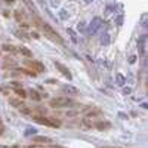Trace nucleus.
Returning <instances> with one entry per match:
<instances>
[{"label":"nucleus","mask_w":148,"mask_h":148,"mask_svg":"<svg viewBox=\"0 0 148 148\" xmlns=\"http://www.w3.org/2000/svg\"><path fill=\"white\" fill-rule=\"evenodd\" d=\"M15 18H16V19L19 21V19H22V15L19 14V12H16V14H15Z\"/></svg>","instance_id":"obj_17"},{"label":"nucleus","mask_w":148,"mask_h":148,"mask_svg":"<svg viewBox=\"0 0 148 148\" xmlns=\"http://www.w3.org/2000/svg\"><path fill=\"white\" fill-rule=\"evenodd\" d=\"M18 52H21V53H22L24 56H25V58H31V56H33V53H31L30 49L24 47V46H19V47H18Z\"/></svg>","instance_id":"obj_11"},{"label":"nucleus","mask_w":148,"mask_h":148,"mask_svg":"<svg viewBox=\"0 0 148 148\" xmlns=\"http://www.w3.org/2000/svg\"><path fill=\"white\" fill-rule=\"evenodd\" d=\"M15 93L18 95V98H21V99H24V98H27L28 96V93L24 90L22 88H19V89H15Z\"/></svg>","instance_id":"obj_12"},{"label":"nucleus","mask_w":148,"mask_h":148,"mask_svg":"<svg viewBox=\"0 0 148 148\" xmlns=\"http://www.w3.org/2000/svg\"><path fill=\"white\" fill-rule=\"evenodd\" d=\"M135 59H136V58H135V56H130V59H129V62H130V64H133V62H135Z\"/></svg>","instance_id":"obj_18"},{"label":"nucleus","mask_w":148,"mask_h":148,"mask_svg":"<svg viewBox=\"0 0 148 148\" xmlns=\"http://www.w3.org/2000/svg\"><path fill=\"white\" fill-rule=\"evenodd\" d=\"M33 120L39 125H43V126H47V127H61V120L55 119V117H46V116H34Z\"/></svg>","instance_id":"obj_2"},{"label":"nucleus","mask_w":148,"mask_h":148,"mask_svg":"<svg viewBox=\"0 0 148 148\" xmlns=\"http://www.w3.org/2000/svg\"><path fill=\"white\" fill-rule=\"evenodd\" d=\"M53 64H55V67L59 70V73L62 74L64 77H67L68 80H73V76H71V73H70V70L65 67V65H62L61 62H58V61H53Z\"/></svg>","instance_id":"obj_6"},{"label":"nucleus","mask_w":148,"mask_h":148,"mask_svg":"<svg viewBox=\"0 0 148 148\" xmlns=\"http://www.w3.org/2000/svg\"><path fill=\"white\" fill-rule=\"evenodd\" d=\"M33 142L37 144V145H49V144H52L53 141L51 138H47V136H34Z\"/></svg>","instance_id":"obj_7"},{"label":"nucleus","mask_w":148,"mask_h":148,"mask_svg":"<svg viewBox=\"0 0 148 148\" xmlns=\"http://www.w3.org/2000/svg\"><path fill=\"white\" fill-rule=\"evenodd\" d=\"M37 25H39V28L43 31V34L47 37L49 40H52V42H56V43H59V45H62L64 43V40H62V37H61L49 24H46V22H37Z\"/></svg>","instance_id":"obj_1"},{"label":"nucleus","mask_w":148,"mask_h":148,"mask_svg":"<svg viewBox=\"0 0 148 148\" xmlns=\"http://www.w3.org/2000/svg\"><path fill=\"white\" fill-rule=\"evenodd\" d=\"M64 92H65L67 95H80L79 89H77V88H74V86H71V84L64 86Z\"/></svg>","instance_id":"obj_9"},{"label":"nucleus","mask_w":148,"mask_h":148,"mask_svg":"<svg viewBox=\"0 0 148 148\" xmlns=\"http://www.w3.org/2000/svg\"><path fill=\"white\" fill-rule=\"evenodd\" d=\"M74 105L73 99L67 96H56V98H52L49 101V107H53V108H65V107H71Z\"/></svg>","instance_id":"obj_3"},{"label":"nucleus","mask_w":148,"mask_h":148,"mask_svg":"<svg viewBox=\"0 0 148 148\" xmlns=\"http://www.w3.org/2000/svg\"><path fill=\"white\" fill-rule=\"evenodd\" d=\"M25 65L31 70V71H34V73H43L45 71V65L42 64V62H39V61H34V59H25Z\"/></svg>","instance_id":"obj_5"},{"label":"nucleus","mask_w":148,"mask_h":148,"mask_svg":"<svg viewBox=\"0 0 148 148\" xmlns=\"http://www.w3.org/2000/svg\"><path fill=\"white\" fill-rule=\"evenodd\" d=\"M14 2H15V0H6V3H9V5H10V3H14Z\"/></svg>","instance_id":"obj_20"},{"label":"nucleus","mask_w":148,"mask_h":148,"mask_svg":"<svg viewBox=\"0 0 148 148\" xmlns=\"http://www.w3.org/2000/svg\"><path fill=\"white\" fill-rule=\"evenodd\" d=\"M3 51H6V52H18V49H15V46H12V45H3Z\"/></svg>","instance_id":"obj_14"},{"label":"nucleus","mask_w":148,"mask_h":148,"mask_svg":"<svg viewBox=\"0 0 148 148\" xmlns=\"http://www.w3.org/2000/svg\"><path fill=\"white\" fill-rule=\"evenodd\" d=\"M28 96L31 98V99H34V101H42V99H43V96L37 92L36 89H31V90L28 92Z\"/></svg>","instance_id":"obj_10"},{"label":"nucleus","mask_w":148,"mask_h":148,"mask_svg":"<svg viewBox=\"0 0 148 148\" xmlns=\"http://www.w3.org/2000/svg\"><path fill=\"white\" fill-rule=\"evenodd\" d=\"M2 126H3V125H2V120H0V127H2Z\"/></svg>","instance_id":"obj_22"},{"label":"nucleus","mask_w":148,"mask_h":148,"mask_svg":"<svg viewBox=\"0 0 148 148\" xmlns=\"http://www.w3.org/2000/svg\"><path fill=\"white\" fill-rule=\"evenodd\" d=\"M92 127H95V129H98V130H107V129H110L111 127V123H108V121H101V120H98V121H95L93 125H92Z\"/></svg>","instance_id":"obj_8"},{"label":"nucleus","mask_w":148,"mask_h":148,"mask_svg":"<svg viewBox=\"0 0 148 148\" xmlns=\"http://www.w3.org/2000/svg\"><path fill=\"white\" fill-rule=\"evenodd\" d=\"M104 148H117V147H104Z\"/></svg>","instance_id":"obj_21"},{"label":"nucleus","mask_w":148,"mask_h":148,"mask_svg":"<svg viewBox=\"0 0 148 148\" xmlns=\"http://www.w3.org/2000/svg\"><path fill=\"white\" fill-rule=\"evenodd\" d=\"M117 80L120 82V84H123V82H125V79H123V77L120 76V74H117Z\"/></svg>","instance_id":"obj_16"},{"label":"nucleus","mask_w":148,"mask_h":148,"mask_svg":"<svg viewBox=\"0 0 148 148\" xmlns=\"http://www.w3.org/2000/svg\"><path fill=\"white\" fill-rule=\"evenodd\" d=\"M47 83H49V84H53V83H56V80H52V79H49V80H47Z\"/></svg>","instance_id":"obj_19"},{"label":"nucleus","mask_w":148,"mask_h":148,"mask_svg":"<svg viewBox=\"0 0 148 148\" xmlns=\"http://www.w3.org/2000/svg\"><path fill=\"white\" fill-rule=\"evenodd\" d=\"M99 24H101V18H95L92 21V31H96L98 27H99Z\"/></svg>","instance_id":"obj_13"},{"label":"nucleus","mask_w":148,"mask_h":148,"mask_svg":"<svg viewBox=\"0 0 148 148\" xmlns=\"http://www.w3.org/2000/svg\"><path fill=\"white\" fill-rule=\"evenodd\" d=\"M9 102H10V105H12V107H15L18 111H21V113H22V114H25V116H30V114L33 113L31 107L25 105V104H24L22 101H19V99H10Z\"/></svg>","instance_id":"obj_4"},{"label":"nucleus","mask_w":148,"mask_h":148,"mask_svg":"<svg viewBox=\"0 0 148 148\" xmlns=\"http://www.w3.org/2000/svg\"><path fill=\"white\" fill-rule=\"evenodd\" d=\"M10 86H12L14 89H19V88H22V84H21V83H18V82H12V83H10Z\"/></svg>","instance_id":"obj_15"}]
</instances>
